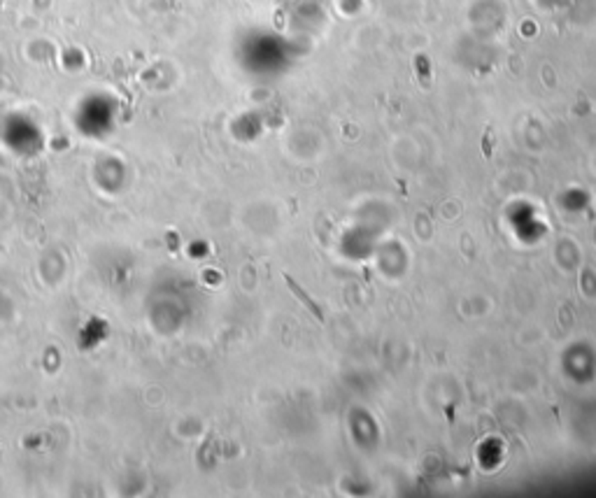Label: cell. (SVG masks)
Listing matches in <instances>:
<instances>
[{
  "label": "cell",
  "instance_id": "cell-1",
  "mask_svg": "<svg viewBox=\"0 0 596 498\" xmlns=\"http://www.w3.org/2000/svg\"><path fill=\"white\" fill-rule=\"evenodd\" d=\"M284 282L289 284V289L293 291V296H296V298L300 300V303H303V305L307 307V310H310V312L314 314V317L319 319V321H324V312H322V307H319L317 303H314V300H312L310 296H307L303 289L298 287V284H296V280H293V277H289V275H284Z\"/></svg>",
  "mask_w": 596,
  "mask_h": 498
}]
</instances>
